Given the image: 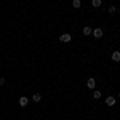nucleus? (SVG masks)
Masks as SVG:
<instances>
[{"instance_id": "obj_1", "label": "nucleus", "mask_w": 120, "mask_h": 120, "mask_svg": "<svg viewBox=\"0 0 120 120\" xmlns=\"http://www.w3.org/2000/svg\"><path fill=\"white\" fill-rule=\"evenodd\" d=\"M94 38H101L102 37V29L98 27V29H93V34H91Z\"/></svg>"}, {"instance_id": "obj_2", "label": "nucleus", "mask_w": 120, "mask_h": 120, "mask_svg": "<svg viewBox=\"0 0 120 120\" xmlns=\"http://www.w3.org/2000/svg\"><path fill=\"white\" fill-rule=\"evenodd\" d=\"M86 86H88L90 90H94V86H96V80H94L93 77H90V79L86 80Z\"/></svg>"}, {"instance_id": "obj_3", "label": "nucleus", "mask_w": 120, "mask_h": 120, "mask_svg": "<svg viewBox=\"0 0 120 120\" xmlns=\"http://www.w3.org/2000/svg\"><path fill=\"white\" fill-rule=\"evenodd\" d=\"M18 102H19V106H21V107H26V106L29 104V98H26V96H21Z\"/></svg>"}, {"instance_id": "obj_4", "label": "nucleus", "mask_w": 120, "mask_h": 120, "mask_svg": "<svg viewBox=\"0 0 120 120\" xmlns=\"http://www.w3.org/2000/svg\"><path fill=\"white\" fill-rule=\"evenodd\" d=\"M71 35L69 34H63V35H59V42H63V43H67V42H71Z\"/></svg>"}, {"instance_id": "obj_5", "label": "nucleus", "mask_w": 120, "mask_h": 120, "mask_svg": "<svg viewBox=\"0 0 120 120\" xmlns=\"http://www.w3.org/2000/svg\"><path fill=\"white\" fill-rule=\"evenodd\" d=\"M111 58H112V61H115V63H120V51H114Z\"/></svg>"}, {"instance_id": "obj_6", "label": "nucleus", "mask_w": 120, "mask_h": 120, "mask_svg": "<svg viewBox=\"0 0 120 120\" xmlns=\"http://www.w3.org/2000/svg\"><path fill=\"white\" fill-rule=\"evenodd\" d=\"M106 104H107V106H114V104H115V98H114V96H107V98H106Z\"/></svg>"}, {"instance_id": "obj_7", "label": "nucleus", "mask_w": 120, "mask_h": 120, "mask_svg": "<svg viewBox=\"0 0 120 120\" xmlns=\"http://www.w3.org/2000/svg\"><path fill=\"white\" fill-rule=\"evenodd\" d=\"M91 34H93V29L90 26H85L83 27V35H91Z\"/></svg>"}, {"instance_id": "obj_8", "label": "nucleus", "mask_w": 120, "mask_h": 120, "mask_svg": "<svg viewBox=\"0 0 120 120\" xmlns=\"http://www.w3.org/2000/svg\"><path fill=\"white\" fill-rule=\"evenodd\" d=\"M32 101H34V102H40V101H42V96H40V93H35V94L32 96Z\"/></svg>"}, {"instance_id": "obj_9", "label": "nucleus", "mask_w": 120, "mask_h": 120, "mask_svg": "<svg viewBox=\"0 0 120 120\" xmlns=\"http://www.w3.org/2000/svg\"><path fill=\"white\" fill-rule=\"evenodd\" d=\"M102 0H91V5L94 7V8H98V7H101Z\"/></svg>"}, {"instance_id": "obj_10", "label": "nucleus", "mask_w": 120, "mask_h": 120, "mask_svg": "<svg viewBox=\"0 0 120 120\" xmlns=\"http://www.w3.org/2000/svg\"><path fill=\"white\" fill-rule=\"evenodd\" d=\"M72 7L79 10L80 7H82V2H80V0H74V2H72Z\"/></svg>"}, {"instance_id": "obj_11", "label": "nucleus", "mask_w": 120, "mask_h": 120, "mask_svg": "<svg viewBox=\"0 0 120 120\" xmlns=\"http://www.w3.org/2000/svg\"><path fill=\"white\" fill-rule=\"evenodd\" d=\"M93 98H94V99H99V98H101V91L94 90V91H93Z\"/></svg>"}, {"instance_id": "obj_12", "label": "nucleus", "mask_w": 120, "mask_h": 120, "mask_svg": "<svg viewBox=\"0 0 120 120\" xmlns=\"http://www.w3.org/2000/svg\"><path fill=\"white\" fill-rule=\"evenodd\" d=\"M107 11H109V13H115V7H109Z\"/></svg>"}, {"instance_id": "obj_13", "label": "nucleus", "mask_w": 120, "mask_h": 120, "mask_svg": "<svg viewBox=\"0 0 120 120\" xmlns=\"http://www.w3.org/2000/svg\"><path fill=\"white\" fill-rule=\"evenodd\" d=\"M3 83H5V79H3V77H0V85H3Z\"/></svg>"}, {"instance_id": "obj_14", "label": "nucleus", "mask_w": 120, "mask_h": 120, "mask_svg": "<svg viewBox=\"0 0 120 120\" xmlns=\"http://www.w3.org/2000/svg\"><path fill=\"white\" fill-rule=\"evenodd\" d=\"M119 98H120V93H119Z\"/></svg>"}, {"instance_id": "obj_15", "label": "nucleus", "mask_w": 120, "mask_h": 120, "mask_svg": "<svg viewBox=\"0 0 120 120\" xmlns=\"http://www.w3.org/2000/svg\"><path fill=\"white\" fill-rule=\"evenodd\" d=\"M119 13H120V8H119Z\"/></svg>"}, {"instance_id": "obj_16", "label": "nucleus", "mask_w": 120, "mask_h": 120, "mask_svg": "<svg viewBox=\"0 0 120 120\" xmlns=\"http://www.w3.org/2000/svg\"><path fill=\"white\" fill-rule=\"evenodd\" d=\"M119 43H120V42H119Z\"/></svg>"}]
</instances>
